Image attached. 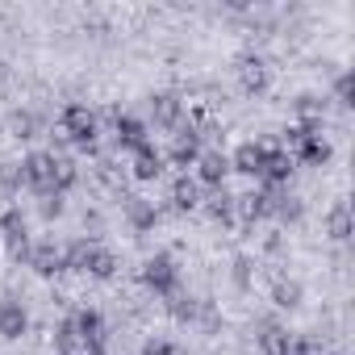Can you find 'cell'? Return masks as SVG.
I'll return each mask as SVG.
<instances>
[{
	"label": "cell",
	"instance_id": "obj_17",
	"mask_svg": "<svg viewBox=\"0 0 355 355\" xmlns=\"http://www.w3.org/2000/svg\"><path fill=\"white\" fill-rule=\"evenodd\" d=\"M159 171H163V155L155 146L134 150V175H138V180H159Z\"/></svg>",
	"mask_w": 355,
	"mask_h": 355
},
{
	"label": "cell",
	"instance_id": "obj_12",
	"mask_svg": "<svg viewBox=\"0 0 355 355\" xmlns=\"http://www.w3.org/2000/svg\"><path fill=\"white\" fill-rule=\"evenodd\" d=\"M150 113H155V125H175L180 121V113H184V101L175 96V92H159L155 101H150Z\"/></svg>",
	"mask_w": 355,
	"mask_h": 355
},
{
	"label": "cell",
	"instance_id": "obj_18",
	"mask_svg": "<svg viewBox=\"0 0 355 355\" xmlns=\"http://www.w3.org/2000/svg\"><path fill=\"white\" fill-rule=\"evenodd\" d=\"M259 163H263V146H255V142H243L230 159V167L243 171V175H259Z\"/></svg>",
	"mask_w": 355,
	"mask_h": 355
},
{
	"label": "cell",
	"instance_id": "obj_5",
	"mask_svg": "<svg viewBox=\"0 0 355 355\" xmlns=\"http://www.w3.org/2000/svg\"><path fill=\"white\" fill-rule=\"evenodd\" d=\"M59 125H63V134H67L76 146H84V150L96 142V117H92L84 105H67L63 117H59Z\"/></svg>",
	"mask_w": 355,
	"mask_h": 355
},
{
	"label": "cell",
	"instance_id": "obj_15",
	"mask_svg": "<svg viewBox=\"0 0 355 355\" xmlns=\"http://www.w3.org/2000/svg\"><path fill=\"white\" fill-rule=\"evenodd\" d=\"M239 80H243V92H263L268 88V67H263V59H243L239 63Z\"/></svg>",
	"mask_w": 355,
	"mask_h": 355
},
{
	"label": "cell",
	"instance_id": "obj_1",
	"mask_svg": "<svg viewBox=\"0 0 355 355\" xmlns=\"http://www.w3.org/2000/svg\"><path fill=\"white\" fill-rule=\"evenodd\" d=\"M21 180L34 189V193H42V197H51V193H67L71 184H76V167L67 163V159H55L51 150H34V155H26V163H21Z\"/></svg>",
	"mask_w": 355,
	"mask_h": 355
},
{
	"label": "cell",
	"instance_id": "obj_25",
	"mask_svg": "<svg viewBox=\"0 0 355 355\" xmlns=\"http://www.w3.org/2000/svg\"><path fill=\"white\" fill-rule=\"evenodd\" d=\"M288 355H326L318 338H293L288 343Z\"/></svg>",
	"mask_w": 355,
	"mask_h": 355
},
{
	"label": "cell",
	"instance_id": "obj_23",
	"mask_svg": "<svg viewBox=\"0 0 355 355\" xmlns=\"http://www.w3.org/2000/svg\"><path fill=\"white\" fill-rule=\"evenodd\" d=\"M297 109H301L305 125H318V121H322V101H318V96H301V101H297Z\"/></svg>",
	"mask_w": 355,
	"mask_h": 355
},
{
	"label": "cell",
	"instance_id": "obj_20",
	"mask_svg": "<svg viewBox=\"0 0 355 355\" xmlns=\"http://www.w3.org/2000/svg\"><path fill=\"white\" fill-rule=\"evenodd\" d=\"M209 218H214V222H226V226H230V222H234V197L218 189V197H209Z\"/></svg>",
	"mask_w": 355,
	"mask_h": 355
},
{
	"label": "cell",
	"instance_id": "obj_7",
	"mask_svg": "<svg viewBox=\"0 0 355 355\" xmlns=\"http://www.w3.org/2000/svg\"><path fill=\"white\" fill-rule=\"evenodd\" d=\"M288 175H293V155H288V150H280V146H263L259 180H263V184H272V189H280V184H288Z\"/></svg>",
	"mask_w": 355,
	"mask_h": 355
},
{
	"label": "cell",
	"instance_id": "obj_13",
	"mask_svg": "<svg viewBox=\"0 0 355 355\" xmlns=\"http://www.w3.org/2000/svg\"><path fill=\"white\" fill-rule=\"evenodd\" d=\"M0 230H5V243H9L13 255H26V251H30V247H26V222H21L17 209H5V214H0Z\"/></svg>",
	"mask_w": 355,
	"mask_h": 355
},
{
	"label": "cell",
	"instance_id": "obj_3",
	"mask_svg": "<svg viewBox=\"0 0 355 355\" xmlns=\"http://www.w3.org/2000/svg\"><path fill=\"white\" fill-rule=\"evenodd\" d=\"M288 146H293V159H301L309 167H318V163L330 159V142L318 134V125H293L288 130Z\"/></svg>",
	"mask_w": 355,
	"mask_h": 355
},
{
	"label": "cell",
	"instance_id": "obj_27",
	"mask_svg": "<svg viewBox=\"0 0 355 355\" xmlns=\"http://www.w3.org/2000/svg\"><path fill=\"white\" fill-rule=\"evenodd\" d=\"M334 96H338L343 105H351V76H338V80H334Z\"/></svg>",
	"mask_w": 355,
	"mask_h": 355
},
{
	"label": "cell",
	"instance_id": "obj_16",
	"mask_svg": "<svg viewBox=\"0 0 355 355\" xmlns=\"http://www.w3.org/2000/svg\"><path fill=\"white\" fill-rule=\"evenodd\" d=\"M171 205L180 209V214L197 209V205H201V189H197V180H189V175H180V180L171 184Z\"/></svg>",
	"mask_w": 355,
	"mask_h": 355
},
{
	"label": "cell",
	"instance_id": "obj_6",
	"mask_svg": "<svg viewBox=\"0 0 355 355\" xmlns=\"http://www.w3.org/2000/svg\"><path fill=\"white\" fill-rule=\"evenodd\" d=\"M71 322H76V334H80V351L84 355H105V338H109L105 334V318L96 309H80Z\"/></svg>",
	"mask_w": 355,
	"mask_h": 355
},
{
	"label": "cell",
	"instance_id": "obj_4",
	"mask_svg": "<svg viewBox=\"0 0 355 355\" xmlns=\"http://www.w3.org/2000/svg\"><path fill=\"white\" fill-rule=\"evenodd\" d=\"M142 284L159 297H175V284H180V272H175V259L171 255H150L142 263Z\"/></svg>",
	"mask_w": 355,
	"mask_h": 355
},
{
	"label": "cell",
	"instance_id": "obj_11",
	"mask_svg": "<svg viewBox=\"0 0 355 355\" xmlns=\"http://www.w3.org/2000/svg\"><path fill=\"white\" fill-rule=\"evenodd\" d=\"M197 159H201V134L197 130H180V134H175V142H171V163L175 167H189Z\"/></svg>",
	"mask_w": 355,
	"mask_h": 355
},
{
	"label": "cell",
	"instance_id": "obj_26",
	"mask_svg": "<svg viewBox=\"0 0 355 355\" xmlns=\"http://www.w3.org/2000/svg\"><path fill=\"white\" fill-rule=\"evenodd\" d=\"M59 214H63V197H59V193L42 197V218H59Z\"/></svg>",
	"mask_w": 355,
	"mask_h": 355
},
{
	"label": "cell",
	"instance_id": "obj_21",
	"mask_svg": "<svg viewBox=\"0 0 355 355\" xmlns=\"http://www.w3.org/2000/svg\"><path fill=\"white\" fill-rule=\"evenodd\" d=\"M351 234V209H347V201H338L334 209H330V239H347Z\"/></svg>",
	"mask_w": 355,
	"mask_h": 355
},
{
	"label": "cell",
	"instance_id": "obj_22",
	"mask_svg": "<svg viewBox=\"0 0 355 355\" xmlns=\"http://www.w3.org/2000/svg\"><path fill=\"white\" fill-rule=\"evenodd\" d=\"M130 222H134V230H150L155 226V205H146L142 197H134L130 201Z\"/></svg>",
	"mask_w": 355,
	"mask_h": 355
},
{
	"label": "cell",
	"instance_id": "obj_2",
	"mask_svg": "<svg viewBox=\"0 0 355 355\" xmlns=\"http://www.w3.org/2000/svg\"><path fill=\"white\" fill-rule=\"evenodd\" d=\"M63 263L67 268H76V272H88V276H96V280H109L113 272H117V259H113V251H105L101 243H71L67 251H63Z\"/></svg>",
	"mask_w": 355,
	"mask_h": 355
},
{
	"label": "cell",
	"instance_id": "obj_8",
	"mask_svg": "<svg viewBox=\"0 0 355 355\" xmlns=\"http://www.w3.org/2000/svg\"><path fill=\"white\" fill-rule=\"evenodd\" d=\"M226 171H230V159H226L222 150H201V159H197V180H201V184L222 189Z\"/></svg>",
	"mask_w": 355,
	"mask_h": 355
},
{
	"label": "cell",
	"instance_id": "obj_29",
	"mask_svg": "<svg viewBox=\"0 0 355 355\" xmlns=\"http://www.w3.org/2000/svg\"><path fill=\"white\" fill-rule=\"evenodd\" d=\"M59 355H84V351H80V347H71V351H59Z\"/></svg>",
	"mask_w": 355,
	"mask_h": 355
},
{
	"label": "cell",
	"instance_id": "obj_24",
	"mask_svg": "<svg viewBox=\"0 0 355 355\" xmlns=\"http://www.w3.org/2000/svg\"><path fill=\"white\" fill-rule=\"evenodd\" d=\"M276 305H301V284H276Z\"/></svg>",
	"mask_w": 355,
	"mask_h": 355
},
{
	"label": "cell",
	"instance_id": "obj_9",
	"mask_svg": "<svg viewBox=\"0 0 355 355\" xmlns=\"http://www.w3.org/2000/svg\"><path fill=\"white\" fill-rule=\"evenodd\" d=\"M117 146H125V150H142V146H150V138H146V121H138V117H130V113H117Z\"/></svg>",
	"mask_w": 355,
	"mask_h": 355
},
{
	"label": "cell",
	"instance_id": "obj_10",
	"mask_svg": "<svg viewBox=\"0 0 355 355\" xmlns=\"http://www.w3.org/2000/svg\"><path fill=\"white\" fill-rule=\"evenodd\" d=\"M26 259H30V268H34L38 276H55V272L67 268V263H63V251H59L55 243H38V247H30Z\"/></svg>",
	"mask_w": 355,
	"mask_h": 355
},
{
	"label": "cell",
	"instance_id": "obj_19",
	"mask_svg": "<svg viewBox=\"0 0 355 355\" xmlns=\"http://www.w3.org/2000/svg\"><path fill=\"white\" fill-rule=\"evenodd\" d=\"M288 330L284 326H276V322H268L263 326V334H259V347H263V355H288Z\"/></svg>",
	"mask_w": 355,
	"mask_h": 355
},
{
	"label": "cell",
	"instance_id": "obj_14",
	"mask_svg": "<svg viewBox=\"0 0 355 355\" xmlns=\"http://www.w3.org/2000/svg\"><path fill=\"white\" fill-rule=\"evenodd\" d=\"M26 326H30V313H26L17 301H5V305H0V334H5V338H21Z\"/></svg>",
	"mask_w": 355,
	"mask_h": 355
},
{
	"label": "cell",
	"instance_id": "obj_28",
	"mask_svg": "<svg viewBox=\"0 0 355 355\" xmlns=\"http://www.w3.org/2000/svg\"><path fill=\"white\" fill-rule=\"evenodd\" d=\"M142 355H175V351H171V343H163V338H150V343L142 347Z\"/></svg>",
	"mask_w": 355,
	"mask_h": 355
}]
</instances>
